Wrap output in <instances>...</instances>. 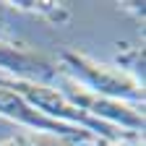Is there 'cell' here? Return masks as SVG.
<instances>
[{"label": "cell", "instance_id": "6da1fadb", "mask_svg": "<svg viewBox=\"0 0 146 146\" xmlns=\"http://www.w3.org/2000/svg\"><path fill=\"white\" fill-rule=\"evenodd\" d=\"M60 60V73L65 78H70L73 84H78L81 89L91 91L99 97H110L117 102H128V104H143V84L136 81L133 76H128L125 70H120L117 65H104L86 58V55L76 52V50H63L58 55Z\"/></svg>", "mask_w": 146, "mask_h": 146}, {"label": "cell", "instance_id": "7a4b0ae2", "mask_svg": "<svg viewBox=\"0 0 146 146\" xmlns=\"http://www.w3.org/2000/svg\"><path fill=\"white\" fill-rule=\"evenodd\" d=\"M60 94L73 104L84 110L86 115L97 117L102 123H110L115 128H123L128 133H138L143 131V112L136 107V104H128V102H117V99H110V97H99V94H91V91L81 89L78 84H73L70 78H60Z\"/></svg>", "mask_w": 146, "mask_h": 146}, {"label": "cell", "instance_id": "3957f363", "mask_svg": "<svg viewBox=\"0 0 146 146\" xmlns=\"http://www.w3.org/2000/svg\"><path fill=\"white\" fill-rule=\"evenodd\" d=\"M0 117H5L21 128H29V133H47V136H58L68 143H81V141H89V138H97L91 136L84 128H76V125H68V123H58L47 115H42L39 110H34L24 97H18L16 91L11 89H3L0 86Z\"/></svg>", "mask_w": 146, "mask_h": 146}, {"label": "cell", "instance_id": "277c9868", "mask_svg": "<svg viewBox=\"0 0 146 146\" xmlns=\"http://www.w3.org/2000/svg\"><path fill=\"white\" fill-rule=\"evenodd\" d=\"M0 70L13 73V78L39 81V84H47L50 78L60 76L58 63H52L47 55L29 50L24 44H16V42H5V39H0Z\"/></svg>", "mask_w": 146, "mask_h": 146}, {"label": "cell", "instance_id": "5b68a950", "mask_svg": "<svg viewBox=\"0 0 146 146\" xmlns=\"http://www.w3.org/2000/svg\"><path fill=\"white\" fill-rule=\"evenodd\" d=\"M18 11H29V13H36V16H44L55 24H63L70 18V11L63 5V3H24V0H18V3H8Z\"/></svg>", "mask_w": 146, "mask_h": 146}, {"label": "cell", "instance_id": "8992f818", "mask_svg": "<svg viewBox=\"0 0 146 146\" xmlns=\"http://www.w3.org/2000/svg\"><path fill=\"white\" fill-rule=\"evenodd\" d=\"M0 146H73L58 136H47V133H18L8 141H0Z\"/></svg>", "mask_w": 146, "mask_h": 146}, {"label": "cell", "instance_id": "52a82bcc", "mask_svg": "<svg viewBox=\"0 0 146 146\" xmlns=\"http://www.w3.org/2000/svg\"><path fill=\"white\" fill-rule=\"evenodd\" d=\"M117 68L120 70H125L128 76H133V70H143V50H138V47H131V50H125L123 55H117ZM136 78V76H133ZM138 81V78H136Z\"/></svg>", "mask_w": 146, "mask_h": 146}, {"label": "cell", "instance_id": "ba28073f", "mask_svg": "<svg viewBox=\"0 0 146 146\" xmlns=\"http://www.w3.org/2000/svg\"><path fill=\"white\" fill-rule=\"evenodd\" d=\"M73 146H143V141H136V143H117V141H104V138H89V141L73 143Z\"/></svg>", "mask_w": 146, "mask_h": 146}]
</instances>
